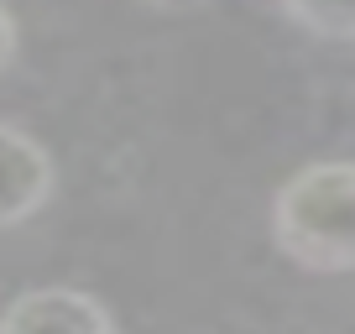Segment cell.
I'll return each mask as SVG.
<instances>
[{
    "label": "cell",
    "instance_id": "obj_1",
    "mask_svg": "<svg viewBox=\"0 0 355 334\" xmlns=\"http://www.w3.org/2000/svg\"><path fill=\"white\" fill-rule=\"evenodd\" d=\"M272 240L313 277H345L355 267V173L345 157L298 167L277 188Z\"/></svg>",
    "mask_w": 355,
    "mask_h": 334
},
{
    "label": "cell",
    "instance_id": "obj_3",
    "mask_svg": "<svg viewBox=\"0 0 355 334\" xmlns=\"http://www.w3.org/2000/svg\"><path fill=\"white\" fill-rule=\"evenodd\" d=\"M53 199V157L37 136L0 121V230L32 220Z\"/></svg>",
    "mask_w": 355,
    "mask_h": 334
},
{
    "label": "cell",
    "instance_id": "obj_4",
    "mask_svg": "<svg viewBox=\"0 0 355 334\" xmlns=\"http://www.w3.org/2000/svg\"><path fill=\"white\" fill-rule=\"evenodd\" d=\"M293 26H303L319 42H350L355 37V0H282Z\"/></svg>",
    "mask_w": 355,
    "mask_h": 334
},
{
    "label": "cell",
    "instance_id": "obj_2",
    "mask_svg": "<svg viewBox=\"0 0 355 334\" xmlns=\"http://www.w3.org/2000/svg\"><path fill=\"white\" fill-rule=\"evenodd\" d=\"M0 334H115V319L78 288H32L0 313Z\"/></svg>",
    "mask_w": 355,
    "mask_h": 334
},
{
    "label": "cell",
    "instance_id": "obj_5",
    "mask_svg": "<svg viewBox=\"0 0 355 334\" xmlns=\"http://www.w3.org/2000/svg\"><path fill=\"white\" fill-rule=\"evenodd\" d=\"M11 58H16V16L0 6V73L11 68Z\"/></svg>",
    "mask_w": 355,
    "mask_h": 334
},
{
    "label": "cell",
    "instance_id": "obj_6",
    "mask_svg": "<svg viewBox=\"0 0 355 334\" xmlns=\"http://www.w3.org/2000/svg\"><path fill=\"white\" fill-rule=\"evenodd\" d=\"M136 6H152V11H193L204 0H136Z\"/></svg>",
    "mask_w": 355,
    "mask_h": 334
}]
</instances>
